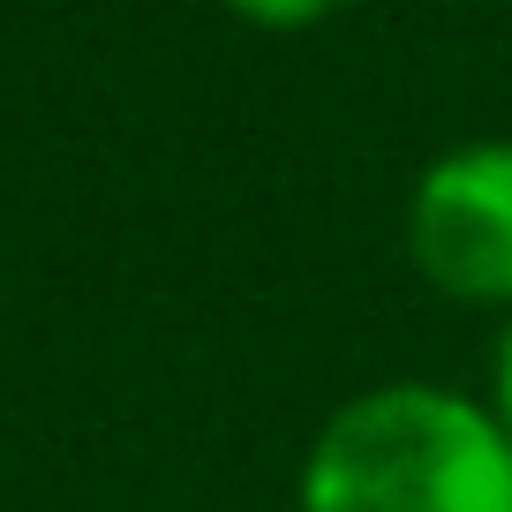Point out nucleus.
Returning <instances> with one entry per match:
<instances>
[{"label": "nucleus", "mask_w": 512, "mask_h": 512, "mask_svg": "<svg viewBox=\"0 0 512 512\" xmlns=\"http://www.w3.org/2000/svg\"><path fill=\"white\" fill-rule=\"evenodd\" d=\"M226 8L241 23H256V31H317L339 0H226Z\"/></svg>", "instance_id": "3"}, {"label": "nucleus", "mask_w": 512, "mask_h": 512, "mask_svg": "<svg viewBox=\"0 0 512 512\" xmlns=\"http://www.w3.org/2000/svg\"><path fill=\"white\" fill-rule=\"evenodd\" d=\"M294 512H512V437L452 384H369L309 437Z\"/></svg>", "instance_id": "1"}, {"label": "nucleus", "mask_w": 512, "mask_h": 512, "mask_svg": "<svg viewBox=\"0 0 512 512\" xmlns=\"http://www.w3.org/2000/svg\"><path fill=\"white\" fill-rule=\"evenodd\" d=\"M490 415L512 437V309H505V332H497V354H490Z\"/></svg>", "instance_id": "4"}, {"label": "nucleus", "mask_w": 512, "mask_h": 512, "mask_svg": "<svg viewBox=\"0 0 512 512\" xmlns=\"http://www.w3.org/2000/svg\"><path fill=\"white\" fill-rule=\"evenodd\" d=\"M407 256L452 302L512 309V136L452 144L415 174Z\"/></svg>", "instance_id": "2"}]
</instances>
